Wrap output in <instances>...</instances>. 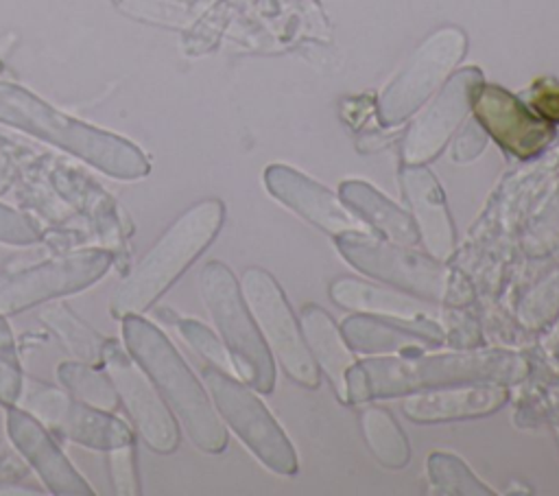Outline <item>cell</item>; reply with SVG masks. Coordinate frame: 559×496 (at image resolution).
Listing matches in <instances>:
<instances>
[{
    "label": "cell",
    "mask_w": 559,
    "mask_h": 496,
    "mask_svg": "<svg viewBox=\"0 0 559 496\" xmlns=\"http://www.w3.org/2000/svg\"><path fill=\"white\" fill-rule=\"evenodd\" d=\"M341 332L347 345L362 354H415L445 341V332L428 317L389 319L358 312L341 323Z\"/></svg>",
    "instance_id": "17"
},
{
    "label": "cell",
    "mask_w": 559,
    "mask_h": 496,
    "mask_svg": "<svg viewBox=\"0 0 559 496\" xmlns=\"http://www.w3.org/2000/svg\"><path fill=\"white\" fill-rule=\"evenodd\" d=\"M467 37L456 26L435 31L411 55L406 66L386 85L378 101V118L382 125H400L415 114L426 98L448 79L463 59Z\"/></svg>",
    "instance_id": "10"
},
{
    "label": "cell",
    "mask_w": 559,
    "mask_h": 496,
    "mask_svg": "<svg viewBox=\"0 0 559 496\" xmlns=\"http://www.w3.org/2000/svg\"><path fill=\"white\" fill-rule=\"evenodd\" d=\"M360 428L371 454L384 468L402 470L411 461L408 439L386 409L367 406L360 413Z\"/></svg>",
    "instance_id": "23"
},
{
    "label": "cell",
    "mask_w": 559,
    "mask_h": 496,
    "mask_svg": "<svg viewBox=\"0 0 559 496\" xmlns=\"http://www.w3.org/2000/svg\"><path fill=\"white\" fill-rule=\"evenodd\" d=\"M39 238H41V229L31 216L17 212L7 203H0V243L24 247V245L39 243Z\"/></svg>",
    "instance_id": "31"
},
{
    "label": "cell",
    "mask_w": 559,
    "mask_h": 496,
    "mask_svg": "<svg viewBox=\"0 0 559 496\" xmlns=\"http://www.w3.org/2000/svg\"><path fill=\"white\" fill-rule=\"evenodd\" d=\"M483 149H485V131H483V127L476 122V125L465 127L463 133L456 138L454 149H452V155H454L456 162H469V160H474Z\"/></svg>",
    "instance_id": "34"
},
{
    "label": "cell",
    "mask_w": 559,
    "mask_h": 496,
    "mask_svg": "<svg viewBox=\"0 0 559 496\" xmlns=\"http://www.w3.org/2000/svg\"><path fill=\"white\" fill-rule=\"evenodd\" d=\"M341 256L360 273L421 299L463 304L465 293L461 280L435 258L411 251L408 245L386 243L369 236L367 232L336 236Z\"/></svg>",
    "instance_id": "6"
},
{
    "label": "cell",
    "mask_w": 559,
    "mask_h": 496,
    "mask_svg": "<svg viewBox=\"0 0 559 496\" xmlns=\"http://www.w3.org/2000/svg\"><path fill=\"white\" fill-rule=\"evenodd\" d=\"M24 374L20 367V354L4 315H0V404L15 406L22 393Z\"/></svg>",
    "instance_id": "29"
},
{
    "label": "cell",
    "mask_w": 559,
    "mask_h": 496,
    "mask_svg": "<svg viewBox=\"0 0 559 496\" xmlns=\"http://www.w3.org/2000/svg\"><path fill=\"white\" fill-rule=\"evenodd\" d=\"M114 7L131 20L166 28H186L194 15L183 0H114Z\"/></svg>",
    "instance_id": "27"
},
{
    "label": "cell",
    "mask_w": 559,
    "mask_h": 496,
    "mask_svg": "<svg viewBox=\"0 0 559 496\" xmlns=\"http://www.w3.org/2000/svg\"><path fill=\"white\" fill-rule=\"evenodd\" d=\"M7 435L46 489L57 496H92L94 489L52 441L46 426L20 406L7 411Z\"/></svg>",
    "instance_id": "16"
},
{
    "label": "cell",
    "mask_w": 559,
    "mask_h": 496,
    "mask_svg": "<svg viewBox=\"0 0 559 496\" xmlns=\"http://www.w3.org/2000/svg\"><path fill=\"white\" fill-rule=\"evenodd\" d=\"M240 291L258 323V330L262 332L269 350H273L282 369L297 385L317 389L321 382L319 367L275 277L264 269L249 267L242 273Z\"/></svg>",
    "instance_id": "8"
},
{
    "label": "cell",
    "mask_w": 559,
    "mask_h": 496,
    "mask_svg": "<svg viewBox=\"0 0 559 496\" xmlns=\"http://www.w3.org/2000/svg\"><path fill=\"white\" fill-rule=\"evenodd\" d=\"M266 190L282 201L286 208L297 212L301 219L312 223L314 227L332 234H356L367 232V225L338 199L332 190L317 184L314 179L306 177L293 166L271 164L264 170Z\"/></svg>",
    "instance_id": "15"
},
{
    "label": "cell",
    "mask_w": 559,
    "mask_h": 496,
    "mask_svg": "<svg viewBox=\"0 0 559 496\" xmlns=\"http://www.w3.org/2000/svg\"><path fill=\"white\" fill-rule=\"evenodd\" d=\"M528 376L524 356L509 350L452 354L380 356L354 363L347 371V402L397 398L461 382H520Z\"/></svg>",
    "instance_id": "1"
},
{
    "label": "cell",
    "mask_w": 559,
    "mask_h": 496,
    "mask_svg": "<svg viewBox=\"0 0 559 496\" xmlns=\"http://www.w3.org/2000/svg\"><path fill=\"white\" fill-rule=\"evenodd\" d=\"M404 197L411 205L413 221L430 258L445 262L454 253V225L448 212L445 194L437 177L419 166H404L400 173Z\"/></svg>",
    "instance_id": "19"
},
{
    "label": "cell",
    "mask_w": 559,
    "mask_h": 496,
    "mask_svg": "<svg viewBox=\"0 0 559 496\" xmlns=\"http://www.w3.org/2000/svg\"><path fill=\"white\" fill-rule=\"evenodd\" d=\"M0 122L44 140L120 181L148 175L146 153L127 138L68 116L31 90L0 81Z\"/></svg>",
    "instance_id": "2"
},
{
    "label": "cell",
    "mask_w": 559,
    "mask_h": 496,
    "mask_svg": "<svg viewBox=\"0 0 559 496\" xmlns=\"http://www.w3.org/2000/svg\"><path fill=\"white\" fill-rule=\"evenodd\" d=\"M120 323L127 352L146 371L170 413L186 428L190 441L207 454L223 452L227 430L218 411L170 339L142 315H127Z\"/></svg>",
    "instance_id": "3"
},
{
    "label": "cell",
    "mask_w": 559,
    "mask_h": 496,
    "mask_svg": "<svg viewBox=\"0 0 559 496\" xmlns=\"http://www.w3.org/2000/svg\"><path fill=\"white\" fill-rule=\"evenodd\" d=\"M199 288L238 378L260 393L273 391L275 365L271 350L258 330V323L229 267L216 260L207 262L201 269Z\"/></svg>",
    "instance_id": "5"
},
{
    "label": "cell",
    "mask_w": 559,
    "mask_h": 496,
    "mask_svg": "<svg viewBox=\"0 0 559 496\" xmlns=\"http://www.w3.org/2000/svg\"><path fill=\"white\" fill-rule=\"evenodd\" d=\"M44 326L57 334L68 352H72L79 361L98 365L103 358V343L105 339L98 336L85 321H81L68 306L52 304L39 312Z\"/></svg>",
    "instance_id": "24"
},
{
    "label": "cell",
    "mask_w": 559,
    "mask_h": 496,
    "mask_svg": "<svg viewBox=\"0 0 559 496\" xmlns=\"http://www.w3.org/2000/svg\"><path fill=\"white\" fill-rule=\"evenodd\" d=\"M111 267L107 249H81L22 271L0 275V315L9 317L26 308L79 293L96 284Z\"/></svg>",
    "instance_id": "11"
},
{
    "label": "cell",
    "mask_w": 559,
    "mask_h": 496,
    "mask_svg": "<svg viewBox=\"0 0 559 496\" xmlns=\"http://www.w3.org/2000/svg\"><path fill=\"white\" fill-rule=\"evenodd\" d=\"M480 83L483 72L478 68H463L448 79L437 98L406 131L402 142L404 164L419 166L441 153L445 142L472 109V101Z\"/></svg>",
    "instance_id": "13"
},
{
    "label": "cell",
    "mask_w": 559,
    "mask_h": 496,
    "mask_svg": "<svg viewBox=\"0 0 559 496\" xmlns=\"http://www.w3.org/2000/svg\"><path fill=\"white\" fill-rule=\"evenodd\" d=\"M552 428H555V437H557V444H559V411H555V417H552Z\"/></svg>",
    "instance_id": "35"
},
{
    "label": "cell",
    "mask_w": 559,
    "mask_h": 496,
    "mask_svg": "<svg viewBox=\"0 0 559 496\" xmlns=\"http://www.w3.org/2000/svg\"><path fill=\"white\" fill-rule=\"evenodd\" d=\"M203 380L210 391V400L227 426L240 437V441L273 472L295 474L297 454L290 439L284 435L275 417L260 402V398L242 382L234 380L227 371L207 365Z\"/></svg>",
    "instance_id": "7"
},
{
    "label": "cell",
    "mask_w": 559,
    "mask_h": 496,
    "mask_svg": "<svg viewBox=\"0 0 559 496\" xmlns=\"http://www.w3.org/2000/svg\"><path fill=\"white\" fill-rule=\"evenodd\" d=\"M177 332L210 365H214V367H218V369H223L227 374L234 369L225 343L207 326H203L201 321H197V319H181L177 323Z\"/></svg>",
    "instance_id": "30"
},
{
    "label": "cell",
    "mask_w": 559,
    "mask_h": 496,
    "mask_svg": "<svg viewBox=\"0 0 559 496\" xmlns=\"http://www.w3.org/2000/svg\"><path fill=\"white\" fill-rule=\"evenodd\" d=\"M559 315V271L535 284L518 306V319L526 330H537Z\"/></svg>",
    "instance_id": "28"
},
{
    "label": "cell",
    "mask_w": 559,
    "mask_h": 496,
    "mask_svg": "<svg viewBox=\"0 0 559 496\" xmlns=\"http://www.w3.org/2000/svg\"><path fill=\"white\" fill-rule=\"evenodd\" d=\"M223 219L225 205L218 199H203L177 216L114 288L109 299L111 317L120 321L127 315L148 310L212 245L223 227Z\"/></svg>",
    "instance_id": "4"
},
{
    "label": "cell",
    "mask_w": 559,
    "mask_h": 496,
    "mask_svg": "<svg viewBox=\"0 0 559 496\" xmlns=\"http://www.w3.org/2000/svg\"><path fill=\"white\" fill-rule=\"evenodd\" d=\"M118 398L122 400L142 441L159 454H168L179 446V428L168 404L157 393L146 371L114 339H105L103 358Z\"/></svg>",
    "instance_id": "12"
},
{
    "label": "cell",
    "mask_w": 559,
    "mask_h": 496,
    "mask_svg": "<svg viewBox=\"0 0 559 496\" xmlns=\"http://www.w3.org/2000/svg\"><path fill=\"white\" fill-rule=\"evenodd\" d=\"M15 406L28 411L46 428L92 450L111 452L133 439L129 426L120 417L35 378H24Z\"/></svg>",
    "instance_id": "9"
},
{
    "label": "cell",
    "mask_w": 559,
    "mask_h": 496,
    "mask_svg": "<svg viewBox=\"0 0 559 496\" xmlns=\"http://www.w3.org/2000/svg\"><path fill=\"white\" fill-rule=\"evenodd\" d=\"M341 199L365 225L380 232L386 240L397 245H415L419 240L413 216L389 201L373 186L358 179H347L341 184Z\"/></svg>",
    "instance_id": "21"
},
{
    "label": "cell",
    "mask_w": 559,
    "mask_h": 496,
    "mask_svg": "<svg viewBox=\"0 0 559 496\" xmlns=\"http://www.w3.org/2000/svg\"><path fill=\"white\" fill-rule=\"evenodd\" d=\"M531 109L550 125H559V81L552 76L537 79L528 90Z\"/></svg>",
    "instance_id": "33"
},
{
    "label": "cell",
    "mask_w": 559,
    "mask_h": 496,
    "mask_svg": "<svg viewBox=\"0 0 559 496\" xmlns=\"http://www.w3.org/2000/svg\"><path fill=\"white\" fill-rule=\"evenodd\" d=\"M509 398L502 382H461L408 393L402 411L419 424L469 420L498 411Z\"/></svg>",
    "instance_id": "18"
},
{
    "label": "cell",
    "mask_w": 559,
    "mask_h": 496,
    "mask_svg": "<svg viewBox=\"0 0 559 496\" xmlns=\"http://www.w3.org/2000/svg\"><path fill=\"white\" fill-rule=\"evenodd\" d=\"M57 380L66 387L74 398L103 409L114 411L118 406V391L109 376H103L94 365L83 361H63L57 367Z\"/></svg>",
    "instance_id": "25"
},
{
    "label": "cell",
    "mask_w": 559,
    "mask_h": 496,
    "mask_svg": "<svg viewBox=\"0 0 559 496\" xmlns=\"http://www.w3.org/2000/svg\"><path fill=\"white\" fill-rule=\"evenodd\" d=\"M330 297L336 306L376 315V317H389V319H419L428 317L426 304L419 302L415 295L406 297L402 291L393 288H380L373 284H367L356 277H338L330 284Z\"/></svg>",
    "instance_id": "22"
},
{
    "label": "cell",
    "mask_w": 559,
    "mask_h": 496,
    "mask_svg": "<svg viewBox=\"0 0 559 496\" xmlns=\"http://www.w3.org/2000/svg\"><path fill=\"white\" fill-rule=\"evenodd\" d=\"M472 109L483 131L509 155L520 160L542 153L555 135L550 122L539 118L528 105L500 85L480 83Z\"/></svg>",
    "instance_id": "14"
},
{
    "label": "cell",
    "mask_w": 559,
    "mask_h": 496,
    "mask_svg": "<svg viewBox=\"0 0 559 496\" xmlns=\"http://www.w3.org/2000/svg\"><path fill=\"white\" fill-rule=\"evenodd\" d=\"M426 472L432 487L448 496H491L493 492L476 479V474L450 452H432L426 461Z\"/></svg>",
    "instance_id": "26"
},
{
    "label": "cell",
    "mask_w": 559,
    "mask_h": 496,
    "mask_svg": "<svg viewBox=\"0 0 559 496\" xmlns=\"http://www.w3.org/2000/svg\"><path fill=\"white\" fill-rule=\"evenodd\" d=\"M299 326L317 367L323 369L336 395L347 402V371L354 365V356L341 328L325 310L314 304L304 306Z\"/></svg>",
    "instance_id": "20"
},
{
    "label": "cell",
    "mask_w": 559,
    "mask_h": 496,
    "mask_svg": "<svg viewBox=\"0 0 559 496\" xmlns=\"http://www.w3.org/2000/svg\"><path fill=\"white\" fill-rule=\"evenodd\" d=\"M109 459H111V481H114L116 494H122V496L138 494L140 485H138V472H135V459H133L131 444L114 448Z\"/></svg>",
    "instance_id": "32"
}]
</instances>
